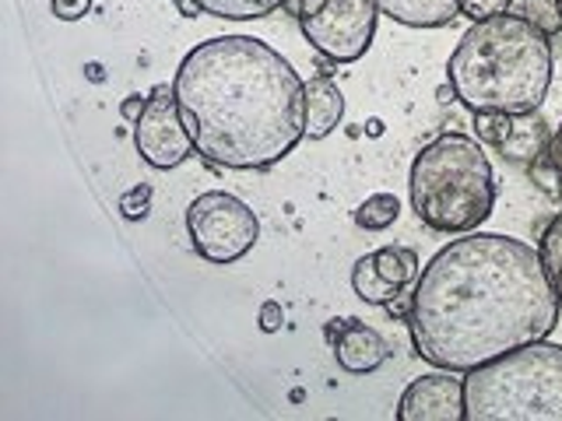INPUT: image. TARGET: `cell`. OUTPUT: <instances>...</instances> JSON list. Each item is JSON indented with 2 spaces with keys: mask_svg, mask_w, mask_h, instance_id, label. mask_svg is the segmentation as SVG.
<instances>
[{
  "mask_svg": "<svg viewBox=\"0 0 562 421\" xmlns=\"http://www.w3.org/2000/svg\"><path fill=\"white\" fill-rule=\"evenodd\" d=\"M509 14L527 18V22H535L541 32H549V35L562 32V0H514Z\"/></svg>",
  "mask_w": 562,
  "mask_h": 421,
  "instance_id": "17",
  "label": "cell"
},
{
  "mask_svg": "<svg viewBox=\"0 0 562 421\" xmlns=\"http://www.w3.org/2000/svg\"><path fill=\"white\" fill-rule=\"evenodd\" d=\"M401 421H464V379L461 373L439 368L418 376L397 400Z\"/></svg>",
  "mask_w": 562,
  "mask_h": 421,
  "instance_id": "10",
  "label": "cell"
},
{
  "mask_svg": "<svg viewBox=\"0 0 562 421\" xmlns=\"http://www.w3.org/2000/svg\"><path fill=\"white\" fill-rule=\"evenodd\" d=\"M148 210H151V186L148 183H137V186H131L120 197V215L127 218V221L148 218Z\"/></svg>",
  "mask_w": 562,
  "mask_h": 421,
  "instance_id": "19",
  "label": "cell"
},
{
  "mask_svg": "<svg viewBox=\"0 0 562 421\" xmlns=\"http://www.w3.org/2000/svg\"><path fill=\"white\" fill-rule=\"evenodd\" d=\"M514 0H461V14L471 18V22H482V18L492 14H509Z\"/></svg>",
  "mask_w": 562,
  "mask_h": 421,
  "instance_id": "20",
  "label": "cell"
},
{
  "mask_svg": "<svg viewBox=\"0 0 562 421\" xmlns=\"http://www.w3.org/2000/svg\"><path fill=\"white\" fill-rule=\"evenodd\" d=\"M464 421H562V344H524L464 373Z\"/></svg>",
  "mask_w": 562,
  "mask_h": 421,
  "instance_id": "5",
  "label": "cell"
},
{
  "mask_svg": "<svg viewBox=\"0 0 562 421\" xmlns=\"http://www.w3.org/2000/svg\"><path fill=\"white\" fill-rule=\"evenodd\" d=\"M549 140H552V130H549V123L538 116V110L535 113H514L509 134L503 137V145L496 151L503 158H514V162L531 166V162H538V158L544 155Z\"/></svg>",
  "mask_w": 562,
  "mask_h": 421,
  "instance_id": "13",
  "label": "cell"
},
{
  "mask_svg": "<svg viewBox=\"0 0 562 421\" xmlns=\"http://www.w3.org/2000/svg\"><path fill=\"white\" fill-rule=\"evenodd\" d=\"M538 250H541V260H544V271H549L552 285H555V292L562 298V207L555 210V218L544 225Z\"/></svg>",
  "mask_w": 562,
  "mask_h": 421,
  "instance_id": "18",
  "label": "cell"
},
{
  "mask_svg": "<svg viewBox=\"0 0 562 421\" xmlns=\"http://www.w3.org/2000/svg\"><path fill=\"white\" fill-rule=\"evenodd\" d=\"M281 323H285V312H281V303L268 298V303L260 306V330H263V333H278Z\"/></svg>",
  "mask_w": 562,
  "mask_h": 421,
  "instance_id": "23",
  "label": "cell"
},
{
  "mask_svg": "<svg viewBox=\"0 0 562 421\" xmlns=\"http://www.w3.org/2000/svg\"><path fill=\"white\" fill-rule=\"evenodd\" d=\"M412 207L432 232L464 236L496 207V172L479 137L443 134L426 145L412 162L408 175Z\"/></svg>",
  "mask_w": 562,
  "mask_h": 421,
  "instance_id": "4",
  "label": "cell"
},
{
  "mask_svg": "<svg viewBox=\"0 0 562 421\" xmlns=\"http://www.w3.org/2000/svg\"><path fill=\"white\" fill-rule=\"evenodd\" d=\"M418 271V253L412 246H380L351 268V288L369 306H391Z\"/></svg>",
  "mask_w": 562,
  "mask_h": 421,
  "instance_id": "9",
  "label": "cell"
},
{
  "mask_svg": "<svg viewBox=\"0 0 562 421\" xmlns=\"http://www.w3.org/2000/svg\"><path fill=\"white\" fill-rule=\"evenodd\" d=\"M552 35L517 14L474 22L450 53L447 75L471 113H535L552 88Z\"/></svg>",
  "mask_w": 562,
  "mask_h": 421,
  "instance_id": "3",
  "label": "cell"
},
{
  "mask_svg": "<svg viewBox=\"0 0 562 421\" xmlns=\"http://www.w3.org/2000/svg\"><path fill=\"white\" fill-rule=\"evenodd\" d=\"M376 0H299V29L306 43L334 64H356L373 46Z\"/></svg>",
  "mask_w": 562,
  "mask_h": 421,
  "instance_id": "7",
  "label": "cell"
},
{
  "mask_svg": "<svg viewBox=\"0 0 562 421\" xmlns=\"http://www.w3.org/2000/svg\"><path fill=\"white\" fill-rule=\"evenodd\" d=\"M562 298L541 250L499 232H464L418 271L408 330L436 368L471 373L559 327Z\"/></svg>",
  "mask_w": 562,
  "mask_h": 421,
  "instance_id": "1",
  "label": "cell"
},
{
  "mask_svg": "<svg viewBox=\"0 0 562 421\" xmlns=\"http://www.w3.org/2000/svg\"><path fill=\"white\" fill-rule=\"evenodd\" d=\"M345 116V95L341 88L327 81V78H313L306 81V137L310 140H324L334 134V127Z\"/></svg>",
  "mask_w": 562,
  "mask_h": 421,
  "instance_id": "12",
  "label": "cell"
},
{
  "mask_svg": "<svg viewBox=\"0 0 562 421\" xmlns=\"http://www.w3.org/2000/svg\"><path fill=\"white\" fill-rule=\"evenodd\" d=\"M134 148L151 169H176L190 155H198L193 137L180 116V102L169 84H158L145 113L134 120Z\"/></svg>",
  "mask_w": 562,
  "mask_h": 421,
  "instance_id": "8",
  "label": "cell"
},
{
  "mask_svg": "<svg viewBox=\"0 0 562 421\" xmlns=\"http://www.w3.org/2000/svg\"><path fill=\"white\" fill-rule=\"evenodd\" d=\"M391 348H386L383 333L366 327L362 320H345L338 327V338H334V359L351 376H366L376 373V368L386 362Z\"/></svg>",
  "mask_w": 562,
  "mask_h": 421,
  "instance_id": "11",
  "label": "cell"
},
{
  "mask_svg": "<svg viewBox=\"0 0 562 421\" xmlns=\"http://www.w3.org/2000/svg\"><path fill=\"white\" fill-rule=\"evenodd\" d=\"M397 218H401V201L386 190L369 193V197L356 207V225L366 228V232H383V228H391Z\"/></svg>",
  "mask_w": 562,
  "mask_h": 421,
  "instance_id": "16",
  "label": "cell"
},
{
  "mask_svg": "<svg viewBox=\"0 0 562 421\" xmlns=\"http://www.w3.org/2000/svg\"><path fill=\"white\" fill-rule=\"evenodd\" d=\"M187 232L198 257L225 268V263L243 260L257 246L260 218L236 193L207 190L187 207Z\"/></svg>",
  "mask_w": 562,
  "mask_h": 421,
  "instance_id": "6",
  "label": "cell"
},
{
  "mask_svg": "<svg viewBox=\"0 0 562 421\" xmlns=\"http://www.w3.org/2000/svg\"><path fill=\"white\" fill-rule=\"evenodd\" d=\"M544 162H549L555 169V180H559V201H562V127L552 130V140H549V148H544Z\"/></svg>",
  "mask_w": 562,
  "mask_h": 421,
  "instance_id": "22",
  "label": "cell"
},
{
  "mask_svg": "<svg viewBox=\"0 0 562 421\" xmlns=\"http://www.w3.org/2000/svg\"><path fill=\"white\" fill-rule=\"evenodd\" d=\"M172 92L193 148L211 166L271 169L306 137V81L254 35L193 46Z\"/></svg>",
  "mask_w": 562,
  "mask_h": 421,
  "instance_id": "2",
  "label": "cell"
},
{
  "mask_svg": "<svg viewBox=\"0 0 562 421\" xmlns=\"http://www.w3.org/2000/svg\"><path fill=\"white\" fill-rule=\"evenodd\" d=\"M193 11L225 18V22H254V18H268L278 8H285L289 0H187Z\"/></svg>",
  "mask_w": 562,
  "mask_h": 421,
  "instance_id": "15",
  "label": "cell"
},
{
  "mask_svg": "<svg viewBox=\"0 0 562 421\" xmlns=\"http://www.w3.org/2000/svg\"><path fill=\"white\" fill-rule=\"evenodd\" d=\"M145 105H148V99H140V95H131V99H123V105H120V113H123V120H137L140 113H145Z\"/></svg>",
  "mask_w": 562,
  "mask_h": 421,
  "instance_id": "24",
  "label": "cell"
},
{
  "mask_svg": "<svg viewBox=\"0 0 562 421\" xmlns=\"http://www.w3.org/2000/svg\"><path fill=\"white\" fill-rule=\"evenodd\" d=\"M380 11L408 29H443L461 18V0H376Z\"/></svg>",
  "mask_w": 562,
  "mask_h": 421,
  "instance_id": "14",
  "label": "cell"
},
{
  "mask_svg": "<svg viewBox=\"0 0 562 421\" xmlns=\"http://www.w3.org/2000/svg\"><path fill=\"white\" fill-rule=\"evenodd\" d=\"M49 8L60 22H78V18L92 11V0H49Z\"/></svg>",
  "mask_w": 562,
  "mask_h": 421,
  "instance_id": "21",
  "label": "cell"
}]
</instances>
